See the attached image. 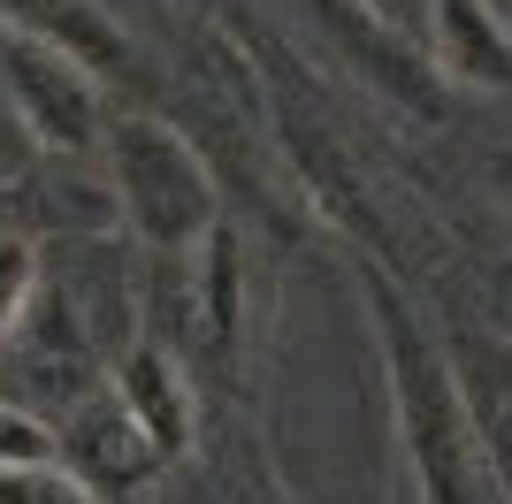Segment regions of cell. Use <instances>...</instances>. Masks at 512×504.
<instances>
[{
    "instance_id": "52a82bcc",
    "label": "cell",
    "mask_w": 512,
    "mask_h": 504,
    "mask_svg": "<svg viewBox=\"0 0 512 504\" xmlns=\"http://www.w3.org/2000/svg\"><path fill=\"white\" fill-rule=\"evenodd\" d=\"M199 260V283H192V306H199V352L222 367V375H245V344H253V245L222 214V230L192 252Z\"/></svg>"
},
{
    "instance_id": "7c38bea8",
    "label": "cell",
    "mask_w": 512,
    "mask_h": 504,
    "mask_svg": "<svg viewBox=\"0 0 512 504\" xmlns=\"http://www.w3.org/2000/svg\"><path fill=\"white\" fill-rule=\"evenodd\" d=\"M0 504H100L62 459H0Z\"/></svg>"
},
{
    "instance_id": "6da1fadb",
    "label": "cell",
    "mask_w": 512,
    "mask_h": 504,
    "mask_svg": "<svg viewBox=\"0 0 512 504\" xmlns=\"http://www.w3.org/2000/svg\"><path fill=\"white\" fill-rule=\"evenodd\" d=\"M367 298V329H375V359H383V390H390V428H398V474L421 504H505L497 466L474 436V413L459 398L444 329H428L383 268H360Z\"/></svg>"
},
{
    "instance_id": "277c9868",
    "label": "cell",
    "mask_w": 512,
    "mask_h": 504,
    "mask_svg": "<svg viewBox=\"0 0 512 504\" xmlns=\"http://www.w3.org/2000/svg\"><path fill=\"white\" fill-rule=\"evenodd\" d=\"M299 16L321 39V54L337 69H352L375 100L406 107V115H436V69L398 39V23L383 8H367V0H299Z\"/></svg>"
},
{
    "instance_id": "7a4b0ae2",
    "label": "cell",
    "mask_w": 512,
    "mask_h": 504,
    "mask_svg": "<svg viewBox=\"0 0 512 504\" xmlns=\"http://www.w3.org/2000/svg\"><path fill=\"white\" fill-rule=\"evenodd\" d=\"M107 184H115V222L161 260H192L214 230H222V191L214 168L184 130L161 115H123L107 123Z\"/></svg>"
},
{
    "instance_id": "8992f818",
    "label": "cell",
    "mask_w": 512,
    "mask_h": 504,
    "mask_svg": "<svg viewBox=\"0 0 512 504\" xmlns=\"http://www.w3.org/2000/svg\"><path fill=\"white\" fill-rule=\"evenodd\" d=\"M54 459H62L69 474L92 489V497H130L138 482H153V474H161L153 443L138 436V420L123 413V398H115L107 382L92 390V398H77L69 428L54 436Z\"/></svg>"
},
{
    "instance_id": "5bb4252c",
    "label": "cell",
    "mask_w": 512,
    "mask_h": 504,
    "mask_svg": "<svg viewBox=\"0 0 512 504\" xmlns=\"http://www.w3.org/2000/svg\"><path fill=\"white\" fill-rule=\"evenodd\" d=\"M482 176H490V199H497V214H505V230H512V146H497Z\"/></svg>"
},
{
    "instance_id": "5b68a950",
    "label": "cell",
    "mask_w": 512,
    "mask_h": 504,
    "mask_svg": "<svg viewBox=\"0 0 512 504\" xmlns=\"http://www.w3.org/2000/svg\"><path fill=\"white\" fill-rule=\"evenodd\" d=\"M107 390L123 398V413L138 420V436L153 443V459H161V466H176L184 451H192V436H199V390H192L184 352H169L161 336H130L123 352H115Z\"/></svg>"
},
{
    "instance_id": "ba28073f",
    "label": "cell",
    "mask_w": 512,
    "mask_h": 504,
    "mask_svg": "<svg viewBox=\"0 0 512 504\" xmlns=\"http://www.w3.org/2000/svg\"><path fill=\"white\" fill-rule=\"evenodd\" d=\"M451 375H459V398L474 413V436L497 466V489L512 504V344L497 329H474V321H451L444 329Z\"/></svg>"
},
{
    "instance_id": "8fae6325",
    "label": "cell",
    "mask_w": 512,
    "mask_h": 504,
    "mask_svg": "<svg viewBox=\"0 0 512 504\" xmlns=\"http://www.w3.org/2000/svg\"><path fill=\"white\" fill-rule=\"evenodd\" d=\"M39 245L16 230H0V344H16V329L31 321V306H39Z\"/></svg>"
},
{
    "instance_id": "9c48e42d",
    "label": "cell",
    "mask_w": 512,
    "mask_h": 504,
    "mask_svg": "<svg viewBox=\"0 0 512 504\" xmlns=\"http://www.w3.org/2000/svg\"><path fill=\"white\" fill-rule=\"evenodd\" d=\"M428 62L444 84L512 92V23L497 0H428Z\"/></svg>"
},
{
    "instance_id": "2e32d148",
    "label": "cell",
    "mask_w": 512,
    "mask_h": 504,
    "mask_svg": "<svg viewBox=\"0 0 512 504\" xmlns=\"http://www.w3.org/2000/svg\"><path fill=\"white\" fill-rule=\"evenodd\" d=\"M367 8H383V16H398V0H367Z\"/></svg>"
},
{
    "instance_id": "3957f363",
    "label": "cell",
    "mask_w": 512,
    "mask_h": 504,
    "mask_svg": "<svg viewBox=\"0 0 512 504\" xmlns=\"http://www.w3.org/2000/svg\"><path fill=\"white\" fill-rule=\"evenodd\" d=\"M0 92H8V115L31 130V146L69 153V161H85V153L107 146L100 77L77 69L69 54H54V46L8 31V23H0Z\"/></svg>"
},
{
    "instance_id": "9a60e30c",
    "label": "cell",
    "mask_w": 512,
    "mask_h": 504,
    "mask_svg": "<svg viewBox=\"0 0 512 504\" xmlns=\"http://www.w3.org/2000/svg\"><path fill=\"white\" fill-rule=\"evenodd\" d=\"M390 504H421V497H413V489H406V474H398V489H390Z\"/></svg>"
},
{
    "instance_id": "30bf717a",
    "label": "cell",
    "mask_w": 512,
    "mask_h": 504,
    "mask_svg": "<svg viewBox=\"0 0 512 504\" xmlns=\"http://www.w3.org/2000/svg\"><path fill=\"white\" fill-rule=\"evenodd\" d=\"M0 23L23 31V39H39V46H54V54H69L92 77L130 69V31L115 23L107 0H0Z\"/></svg>"
},
{
    "instance_id": "4fadbf2b",
    "label": "cell",
    "mask_w": 512,
    "mask_h": 504,
    "mask_svg": "<svg viewBox=\"0 0 512 504\" xmlns=\"http://www.w3.org/2000/svg\"><path fill=\"white\" fill-rule=\"evenodd\" d=\"M0 459H54V428L0 398Z\"/></svg>"
}]
</instances>
